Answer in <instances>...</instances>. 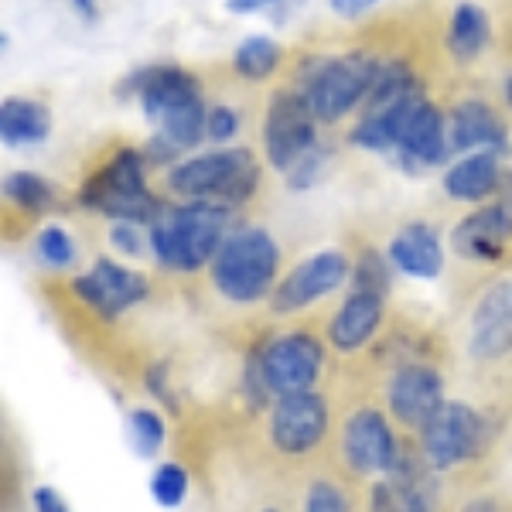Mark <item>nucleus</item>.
<instances>
[{
	"label": "nucleus",
	"mask_w": 512,
	"mask_h": 512,
	"mask_svg": "<svg viewBox=\"0 0 512 512\" xmlns=\"http://www.w3.org/2000/svg\"><path fill=\"white\" fill-rule=\"evenodd\" d=\"M113 93L117 99H137L154 134L168 140L175 151H188L205 140L209 106L192 72L178 65H147L123 76Z\"/></svg>",
	"instance_id": "obj_1"
},
{
	"label": "nucleus",
	"mask_w": 512,
	"mask_h": 512,
	"mask_svg": "<svg viewBox=\"0 0 512 512\" xmlns=\"http://www.w3.org/2000/svg\"><path fill=\"white\" fill-rule=\"evenodd\" d=\"M236 209L219 202H185L168 205L158 219L147 226L154 263L175 274H198L212 267L226 236L233 233Z\"/></svg>",
	"instance_id": "obj_2"
},
{
	"label": "nucleus",
	"mask_w": 512,
	"mask_h": 512,
	"mask_svg": "<svg viewBox=\"0 0 512 512\" xmlns=\"http://www.w3.org/2000/svg\"><path fill=\"white\" fill-rule=\"evenodd\" d=\"M76 202L110 222L151 226L168 205L147 188V158L137 147H120L106 164L79 185Z\"/></svg>",
	"instance_id": "obj_3"
},
{
	"label": "nucleus",
	"mask_w": 512,
	"mask_h": 512,
	"mask_svg": "<svg viewBox=\"0 0 512 512\" xmlns=\"http://www.w3.org/2000/svg\"><path fill=\"white\" fill-rule=\"evenodd\" d=\"M383 62L369 52L308 55L294 72V89L311 103L318 123H335L373 93Z\"/></svg>",
	"instance_id": "obj_4"
},
{
	"label": "nucleus",
	"mask_w": 512,
	"mask_h": 512,
	"mask_svg": "<svg viewBox=\"0 0 512 512\" xmlns=\"http://www.w3.org/2000/svg\"><path fill=\"white\" fill-rule=\"evenodd\" d=\"M212 287L229 304L270 301L280 280V246L260 226H239L226 236L209 267Z\"/></svg>",
	"instance_id": "obj_5"
},
{
	"label": "nucleus",
	"mask_w": 512,
	"mask_h": 512,
	"mask_svg": "<svg viewBox=\"0 0 512 512\" xmlns=\"http://www.w3.org/2000/svg\"><path fill=\"white\" fill-rule=\"evenodd\" d=\"M168 188L188 202H219L239 209L260 188V164L246 147H219L178 161L168 171Z\"/></svg>",
	"instance_id": "obj_6"
},
{
	"label": "nucleus",
	"mask_w": 512,
	"mask_h": 512,
	"mask_svg": "<svg viewBox=\"0 0 512 512\" xmlns=\"http://www.w3.org/2000/svg\"><path fill=\"white\" fill-rule=\"evenodd\" d=\"M492 437H495V424L485 410H478L465 400H444V407L417 434V444L424 451L427 465L437 475H444L482 461Z\"/></svg>",
	"instance_id": "obj_7"
},
{
	"label": "nucleus",
	"mask_w": 512,
	"mask_h": 512,
	"mask_svg": "<svg viewBox=\"0 0 512 512\" xmlns=\"http://www.w3.org/2000/svg\"><path fill=\"white\" fill-rule=\"evenodd\" d=\"M325 338L308 332V328H294V332H280L253 352L260 376L267 383L270 396H291L308 393L318 386L325 373Z\"/></svg>",
	"instance_id": "obj_8"
},
{
	"label": "nucleus",
	"mask_w": 512,
	"mask_h": 512,
	"mask_svg": "<svg viewBox=\"0 0 512 512\" xmlns=\"http://www.w3.org/2000/svg\"><path fill=\"white\" fill-rule=\"evenodd\" d=\"M403 448V434L396 431L393 417L386 410L362 403L342 420L338 431V454L342 465L359 478H386L396 468Z\"/></svg>",
	"instance_id": "obj_9"
},
{
	"label": "nucleus",
	"mask_w": 512,
	"mask_h": 512,
	"mask_svg": "<svg viewBox=\"0 0 512 512\" xmlns=\"http://www.w3.org/2000/svg\"><path fill=\"white\" fill-rule=\"evenodd\" d=\"M332 434V407L318 390L277 396L267 410V441L280 458H311Z\"/></svg>",
	"instance_id": "obj_10"
},
{
	"label": "nucleus",
	"mask_w": 512,
	"mask_h": 512,
	"mask_svg": "<svg viewBox=\"0 0 512 512\" xmlns=\"http://www.w3.org/2000/svg\"><path fill=\"white\" fill-rule=\"evenodd\" d=\"M318 144V117L311 103L294 86L277 89L267 103V117H263V154H267L270 168L287 175Z\"/></svg>",
	"instance_id": "obj_11"
},
{
	"label": "nucleus",
	"mask_w": 512,
	"mask_h": 512,
	"mask_svg": "<svg viewBox=\"0 0 512 512\" xmlns=\"http://www.w3.org/2000/svg\"><path fill=\"white\" fill-rule=\"evenodd\" d=\"M72 294L89 315L113 325L120 315H127L130 308H137V304H144L151 297V280L140 270L127 267V263L99 256L86 274L72 277Z\"/></svg>",
	"instance_id": "obj_12"
},
{
	"label": "nucleus",
	"mask_w": 512,
	"mask_h": 512,
	"mask_svg": "<svg viewBox=\"0 0 512 512\" xmlns=\"http://www.w3.org/2000/svg\"><path fill=\"white\" fill-rule=\"evenodd\" d=\"M444 373L427 359H407L393 366L386 379V414L396 427L410 434H420L424 424L444 407Z\"/></svg>",
	"instance_id": "obj_13"
},
{
	"label": "nucleus",
	"mask_w": 512,
	"mask_h": 512,
	"mask_svg": "<svg viewBox=\"0 0 512 512\" xmlns=\"http://www.w3.org/2000/svg\"><path fill=\"white\" fill-rule=\"evenodd\" d=\"M512 243V168L489 202L451 229V250L468 263H499Z\"/></svg>",
	"instance_id": "obj_14"
},
{
	"label": "nucleus",
	"mask_w": 512,
	"mask_h": 512,
	"mask_svg": "<svg viewBox=\"0 0 512 512\" xmlns=\"http://www.w3.org/2000/svg\"><path fill=\"white\" fill-rule=\"evenodd\" d=\"M352 280V260L342 250H318L294 263L284 277L277 280L274 294H270V311L274 315H297V311L311 308V304L325 301L338 287Z\"/></svg>",
	"instance_id": "obj_15"
},
{
	"label": "nucleus",
	"mask_w": 512,
	"mask_h": 512,
	"mask_svg": "<svg viewBox=\"0 0 512 512\" xmlns=\"http://www.w3.org/2000/svg\"><path fill=\"white\" fill-rule=\"evenodd\" d=\"M468 355L482 366L512 355V277L495 280L475 301L468 318Z\"/></svg>",
	"instance_id": "obj_16"
},
{
	"label": "nucleus",
	"mask_w": 512,
	"mask_h": 512,
	"mask_svg": "<svg viewBox=\"0 0 512 512\" xmlns=\"http://www.w3.org/2000/svg\"><path fill=\"white\" fill-rule=\"evenodd\" d=\"M448 147H451V158H461V154H472V151H495L502 158L512 154L506 120L485 99H461V103L451 106Z\"/></svg>",
	"instance_id": "obj_17"
},
{
	"label": "nucleus",
	"mask_w": 512,
	"mask_h": 512,
	"mask_svg": "<svg viewBox=\"0 0 512 512\" xmlns=\"http://www.w3.org/2000/svg\"><path fill=\"white\" fill-rule=\"evenodd\" d=\"M383 321H386V297L352 291L349 287L345 301L338 304L335 315L328 318V328H325L328 349H335L338 355L362 352L379 335Z\"/></svg>",
	"instance_id": "obj_18"
},
{
	"label": "nucleus",
	"mask_w": 512,
	"mask_h": 512,
	"mask_svg": "<svg viewBox=\"0 0 512 512\" xmlns=\"http://www.w3.org/2000/svg\"><path fill=\"white\" fill-rule=\"evenodd\" d=\"M502 175H506L502 154L472 151V154H461V158L444 171L441 185H444V195L454 198V202L485 205L495 192H499Z\"/></svg>",
	"instance_id": "obj_19"
},
{
	"label": "nucleus",
	"mask_w": 512,
	"mask_h": 512,
	"mask_svg": "<svg viewBox=\"0 0 512 512\" xmlns=\"http://www.w3.org/2000/svg\"><path fill=\"white\" fill-rule=\"evenodd\" d=\"M386 256H390L393 270H400V274H407V277H417V280H434V277H441V270H444L441 236H437L427 222H407V226L390 239Z\"/></svg>",
	"instance_id": "obj_20"
},
{
	"label": "nucleus",
	"mask_w": 512,
	"mask_h": 512,
	"mask_svg": "<svg viewBox=\"0 0 512 512\" xmlns=\"http://www.w3.org/2000/svg\"><path fill=\"white\" fill-rule=\"evenodd\" d=\"M437 475L403 482V478H376L366 495V512H437Z\"/></svg>",
	"instance_id": "obj_21"
},
{
	"label": "nucleus",
	"mask_w": 512,
	"mask_h": 512,
	"mask_svg": "<svg viewBox=\"0 0 512 512\" xmlns=\"http://www.w3.org/2000/svg\"><path fill=\"white\" fill-rule=\"evenodd\" d=\"M48 134H52V110L45 103L28 96H7L0 103V140L7 147L41 144Z\"/></svg>",
	"instance_id": "obj_22"
},
{
	"label": "nucleus",
	"mask_w": 512,
	"mask_h": 512,
	"mask_svg": "<svg viewBox=\"0 0 512 512\" xmlns=\"http://www.w3.org/2000/svg\"><path fill=\"white\" fill-rule=\"evenodd\" d=\"M492 38V24L485 7L472 4V0H461L451 11V24H448V52L451 59L458 62H475L478 55L489 48Z\"/></svg>",
	"instance_id": "obj_23"
},
{
	"label": "nucleus",
	"mask_w": 512,
	"mask_h": 512,
	"mask_svg": "<svg viewBox=\"0 0 512 512\" xmlns=\"http://www.w3.org/2000/svg\"><path fill=\"white\" fill-rule=\"evenodd\" d=\"M4 198L31 219L48 216V212L59 205L55 185L48 178L35 175V171H11V175L4 178Z\"/></svg>",
	"instance_id": "obj_24"
},
{
	"label": "nucleus",
	"mask_w": 512,
	"mask_h": 512,
	"mask_svg": "<svg viewBox=\"0 0 512 512\" xmlns=\"http://www.w3.org/2000/svg\"><path fill=\"white\" fill-rule=\"evenodd\" d=\"M414 93H420L417 72L410 69L403 59H393V62H383L373 93L366 96V103H362V106H366V113H379V110H386V106L400 103V99H407Z\"/></svg>",
	"instance_id": "obj_25"
},
{
	"label": "nucleus",
	"mask_w": 512,
	"mask_h": 512,
	"mask_svg": "<svg viewBox=\"0 0 512 512\" xmlns=\"http://www.w3.org/2000/svg\"><path fill=\"white\" fill-rule=\"evenodd\" d=\"M280 65V45L267 35H250L239 41L236 55H233V69L246 82H263L274 76V69Z\"/></svg>",
	"instance_id": "obj_26"
},
{
	"label": "nucleus",
	"mask_w": 512,
	"mask_h": 512,
	"mask_svg": "<svg viewBox=\"0 0 512 512\" xmlns=\"http://www.w3.org/2000/svg\"><path fill=\"white\" fill-rule=\"evenodd\" d=\"M349 287H352V291L390 297V287H393V263H390V256L379 253L376 246H362L359 256L352 260Z\"/></svg>",
	"instance_id": "obj_27"
},
{
	"label": "nucleus",
	"mask_w": 512,
	"mask_h": 512,
	"mask_svg": "<svg viewBox=\"0 0 512 512\" xmlns=\"http://www.w3.org/2000/svg\"><path fill=\"white\" fill-rule=\"evenodd\" d=\"M35 250H38V260L52 270H69V267H76V260H79L76 239H72L69 229H62V226L41 229L35 236Z\"/></svg>",
	"instance_id": "obj_28"
},
{
	"label": "nucleus",
	"mask_w": 512,
	"mask_h": 512,
	"mask_svg": "<svg viewBox=\"0 0 512 512\" xmlns=\"http://www.w3.org/2000/svg\"><path fill=\"white\" fill-rule=\"evenodd\" d=\"M301 512H352V499L335 478H311L301 495Z\"/></svg>",
	"instance_id": "obj_29"
},
{
	"label": "nucleus",
	"mask_w": 512,
	"mask_h": 512,
	"mask_svg": "<svg viewBox=\"0 0 512 512\" xmlns=\"http://www.w3.org/2000/svg\"><path fill=\"white\" fill-rule=\"evenodd\" d=\"M127 427H130V441H134V448L140 454H158L161 451V444H164V420L158 410H151V407H137V410H130V417H127Z\"/></svg>",
	"instance_id": "obj_30"
},
{
	"label": "nucleus",
	"mask_w": 512,
	"mask_h": 512,
	"mask_svg": "<svg viewBox=\"0 0 512 512\" xmlns=\"http://www.w3.org/2000/svg\"><path fill=\"white\" fill-rule=\"evenodd\" d=\"M151 492H154V499H158L161 506H168V509L181 506V502H185V495H188L185 465H178V461H164V465L154 468Z\"/></svg>",
	"instance_id": "obj_31"
},
{
	"label": "nucleus",
	"mask_w": 512,
	"mask_h": 512,
	"mask_svg": "<svg viewBox=\"0 0 512 512\" xmlns=\"http://www.w3.org/2000/svg\"><path fill=\"white\" fill-rule=\"evenodd\" d=\"M328 161H332V151H328L325 144H318L315 151H308L301 161L294 164L291 171H287V185L294 188V192H304V188H311L315 181L325 175V168H328Z\"/></svg>",
	"instance_id": "obj_32"
},
{
	"label": "nucleus",
	"mask_w": 512,
	"mask_h": 512,
	"mask_svg": "<svg viewBox=\"0 0 512 512\" xmlns=\"http://www.w3.org/2000/svg\"><path fill=\"white\" fill-rule=\"evenodd\" d=\"M110 246L123 256H140L151 250V236H147V226H137V222H113Z\"/></svg>",
	"instance_id": "obj_33"
},
{
	"label": "nucleus",
	"mask_w": 512,
	"mask_h": 512,
	"mask_svg": "<svg viewBox=\"0 0 512 512\" xmlns=\"http://www.w3.org/2000/svg\"><path fill=\"white\" fill-rule=\"evenodd\" d=\"M239 134V113L233 106H209V117H205V137L212 140V144H226V140H233Z\"/></svg>",
	"instance_id": "obj_34"
},
{
	"label": "nucleus",
	"mask_w": 512,
	"mask_h": 512,
	"mask_svg": "<svg viewBox=\"0 0 512 512\" xmlns=\"http://www.w3.org/2000/svg\"><path fill=\"white\" fill-rule=\"evenodd\" d=\"M144 386H147V393H151L154 400H161L164 407L175 410V414H178V396L171 393V376H168V366H164V362H158V366L147 369Z\"/></svg>",
	"instance_id": "obj_35"
},
{
	"label": "nucleus",
	"mask_w": 512,
	"mask_h": 512,
	"mask_svg": "<svg viewBox=\"0 0 512 512\" xmlns=\"http://www.w3.org/2000/svg\"><path fill=\"white\" fill-rule=\"evenodd\" d=\"M31 506H35V512H72L69 502H65L52 485H38V489L31 492Z\"/></svg>",
	"instance_id": "obj_36"
},
{
	"label": "nucleus",
	"mask_w": 512,
	"mask_h": 512,
	"mask_svg": "<svg viewBox=\"0 0 512 512\" xmlns=\"http://www.w3.org/2000/svg\"><path fill=\"white\" fill-rule=\"evenodd\" d=\"M376 4H379V0H328V7H332L338 18H345V21L362 18V14L373 11Z\"/></svg>",
	"instance_id": "obj_37"
},
{
	"label": "nucleus",
	"mask_w": 512,
	"mask_h": 512,
	"mask_svg": "<svg viewBox=\"0 0 512 512\" xmlns=\"http://www.w3.org/2000/svg\"><path fill=\"white\" fill-rule=\"evenodd\" d=\"M458 512H506V506H502L495 495H472Z\"/></svg>",
	"instance_id": "obj_38"
},
{
	"label": "nucleus",
	"mask_w": 512,
	"mask_h": 512,
	"mask_svg": "<svg viewBox=\"0 0 512 512\" xmlns=\"http://www.w3.org/2000/svg\"><path fill=\"white\" fill-rule=\"evenodd\" d=\"M274 0H226V11L229 14H253V11H263L270 7Z\"/></svg>",
	"instance_id": "obj_39"
},
{
	"label": "nucleus",
	"mask_w": 512,
	"mask_h": 512,
	"mask_svg": "<svg viewBox=\"0 0 512 512\" xmlns=\"http://www.w3.org/2000/svg\"><path fill=\"white\" fill-rule=\"evenodd\" d=\"M502 93H506V103L512 106V72L506 76V82H502Z\"/></svg>",
	"instance_id": "obj_40"
},
{
	"label": "nucleus",
	"mask_w": 512,
	"mask_h": 512,
	"mask_svg": "<svg viewBox=\"0 0 512 512\" xmlns=\"http://www.w3.org/2000/svg\"><path fill=\"white\" fill-rule=\"evenodd\" d=\"M260 512H280V509H260Z\"/></svg>",
	"instance_id": "obj_41"
}]
</instances>
